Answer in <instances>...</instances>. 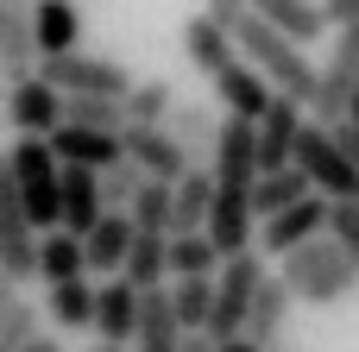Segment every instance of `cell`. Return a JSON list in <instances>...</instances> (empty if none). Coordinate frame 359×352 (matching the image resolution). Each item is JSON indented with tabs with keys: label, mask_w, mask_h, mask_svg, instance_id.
<instances>
[{
	"label": "cell",
	"mask_w": 359,
	"mask_h": 352,
	"mask_svg": "<svg viewBox=\"0 0 359 352\" xmlns=\"http://www.w3.org/2000/svg\"><path fill=\"white\" fill-rule=\"evenodd\" d=\"M309 195H316V183H309L297 164H290V170H265V176L252 183V214H259V227H265V220H278L284 208H297V202H309Z\"/></svg>",
	"instance_id": "obj_24"
},
{
	"label": "cell",
	"mask_w": 359,
	"mask_h": 352,
	"mask_svg": "<svg viewBox=\"0 0 359 352\" xmlns=\"http://www.w3.org/2000/svg\"><path fill=\"white\" fill-rule=\"evenodd\" d=\"M101 352H120V346H101Z\"/></svg>",
	"instance_id": "obj_45"
},
{
	"label": "cell",
	"mask_w": 359,
	"mask_h": 352,
	"mask_svg": "<svg viewBox=\"0 0 359 352\" xmlns=\"http://www.w3.org/2000/svg\"><path fill=\"white\" fill-rule=\"evenodd\" d=\"M303 126H309V107L278 94V101H271V113L252 126V132H259V176H265V170H290V164H297V139H303Z\"/></svg>",
	"instance_id": "obj_12"
},
{
	"label": "cell",
	"mask_w": 359,
	"mask_h": 352,
	"mask_svg": "<svg viewBox=\"0 0 359 352\" xmlns=\"http://www.w3.org/2000/svg\"><path fill=\"white\" fill-rule=\"evenodd\" d=\"M328 132H334V145H341V151L359 164V120H341V126H328Z\"/></svg>",
	"instance_id": "obj_38"
},
{
	"label": "cell",
	"mask_w": 359,
	"mask_h": 352,
	"mask_svg": "<svg viewBox=\"0 0 359 352\" xmlns=\"http://www.w3.org/2000/svg\"><path fill=\"white\" fill-rule=\"evenodd\" d=\"M32 31H38V57H69V50H82V6L32 0Z\"/></svg>",
	"instance_id": "obj_18"
},
{
	"label": "cell",
	"mask_w": 359,
	"mask_h": 352,
	"mask_svg": "<svg viewBox=\"0 0 359 352\" xmlns=\"http://www.w3.org/2000/svg\"><path fill=\"white\" fill-rule=\"evenodd\" d=\"M183 57L215 82L227 63H240V44H233V31H221L208 13H189V19H183Z\"/></svg>",
	"instance_id": "obj_16"
},
{
	"label": "cell",
	"mask_w": 359,
	"mask_h": 352,
	"mask_svg": "<svg viewBox=\"0 0 359 352\" xmlns=\"http://www.w3.org/2000/svg\"><path fill=\"white\" fill-rule=\"evenodd\" d=\"M347 120H359V94H353V113H347Z\"/></svg>",
	"instance_id": "obj_44"
},
{
	"label": "cell",
	"mask_w": 359,
	"mask_h": 352,
	"mask_svg": "<svg viewBox=\"0 0 359 352\" xmlns=\"http://www.w3.org/2000/svg\"><path fill=\"white\" fill-rule=\"evenodd\" d=\"M252 13L271 25V31H284L290 44H316L322 31H328V13H322V0H252Z\"/></svg>",
	"instance_id": "obj_19"
},
{
	"label": "cell",
	"mask_w": 359,
	"mask_h": 352,
	"mask_svg": "<svg viewBox=\"0 0 359 352\" xmlns=\"http://www.w3.org/2000/svg\"><path fill=\"white\" fill-rule=\"evenodd\" d=\"M208 214H215V170L196 164L183 183H177V233H208ZM170 233V239H177Z\"/></svg>",
	"instance_id": "obj_27"
},
{
	"label": "cell",
	"mask_w": 359,
	"mask_h": 352,
	"mask_svg": "<svg viewBox=\"0 0 359 352\" xmlns=\"http://www.w3.org/2000/svg\"><path fill=\"white\" fill-rule=\"evenodd\" d=\"M215 101H221V113L227 120H246V126H259L265 113H271V101H278V88L240 57V63H227L221 76H215Z\"/></svg>",
	"instance_id": "obj_11"
},
{
	"label": "cell",
	"mask_w": 359,
	"mask_h": 352,
	"mask_svg": "<svg viewBox=\"0 0 359 352\" xmlns=\"http://www.w3.org/2000/svg\"><path fill=\"white\" fill-rule=\"evenodd\" d=\"M183 321H177V302L170 290H145V315H139V340L133 352H183Z\"/></svg>",
	"instance_id": "obj_21"
},
{
	"label": "cell",
	"mask_w": 359,
	"mask_h": 352,
	"mask_svg": "<svg viewBox=\"0 0 359 352\" xmlns=\"http://www.w3.org/2000/svg\"><path fill=\"white\" fill-rule=\"evenodd\" d=\"M221 352H265V346H252V340H227Z\"/></svg>",
	"instance_id": "obj_42"
},
{
	"label": "cell",
	"mask_w": 359,
	"mask_h": 352,
	"mask_svg": "<svg viewBox=\"0 0 359 352\" xmlns=\"http://www.w3.org/2000/svg\"><path fill=\"white\" fill-rule=\"evenodd\" d=\"M32 340H44V328H38V302L19 296V302L0 315V346H6V352H25Z\"/></svg>",
	"instance_id": "obj_33"
},
{
	"label": "cell",
	"mask_w": 359,
	"mask_h": 352,
	"mask_svg": "<svg viewBox=\"0 0 359 352\" xmlns=\"http://www.w3.org/2000/svg\"><path fill=\"white\" fill-rule=\"evenodd\" d=\"M0 352H6V346H0Z\"/></svg>",
	"instance_id": "obj_47"
},
{
	"label": "cell",
	"mask_w": 359,
	"mask_h": 352,
	"mask_svg": "<svg viewBox=\"0 0 359 352\" xmlns=\"http://www.w3.org/2000/svg\"><path fill=\"white\" fill-rule=\"evenodd\" d=\"M38 277H44V290H57V283H76V277H88V252H82V239L76 233H44L38 239Z\"/></svg>",
	"instance_id": "obj_25"
},
{
	"label": "cell",
	"mask_w": 359,
	"mask_h": 352,
	"mask_svg": "<svg viewBox=\"0 0 359 352\" xmlns=\"http://www.w3.org/2000/svg\"><path fill=\"white\" fill-rule=\"evenodd\" d=\"M297 170L316 183V195H328V202H359V164L334 145V132L328 126H303V139H297Z\"/></svg>",
	"instance_id": "obj_6"
},
{
	"label": "cell",
	"mask_w": 359,
	"mask_h": 352,
	"mask_svg": "<svg viewBox=\"0 0 359 352\" xmlns=\"http://www.w3.org/2000/svg\"><path fill=\"white\" fill-rule=\"evenodd\" d=\"M278 352H290V346H278Z\"/></svg>",
	"instance_id": "obj_46"
},
{
	"label": "cell",
	"mask_w": 359,
	"mask_h": 352,
	"mask_svg": "<svg viewBox=\"0 0 359 352\" xmlns=\"http://www.w3.org/2000/svg\"><path fill=\"white\" fill-rule=\"evenodd\" d=\"M95 309H101V283H88V277L57 283V290L44 296V315H50L57 334H82V328H95Z\"/></svg>",
	"instance_id": "obj_23"
},
{
	"label": "cell",
	"mask_w": 359,
	"mask_h": 352,
	"mask_svg": "<svg viewBox=\"0 0 359 352\" xmlns=\"http://www.w3.org/2000/svg\"><path fill=\"white\" fill-rule=\"evenodd\" d=\"M328 220H334V202L328 195H309V202H297V208H284L278 220L259 227V252L265 258H290V252L328 239Z\"/></svg>",
	"instance_id": "obj_9"
},
{
	"label": "cell",
	"mask_w": 359,
	"mask_h": 352,
	"mask_svg": "<svg viewBox=\"0 0 359 352\" xmlns=\"http://www.w3.org/2000/svg\"><path fill=\"white\" fill-rule=\"evenodd\" d=\"M290 309H297V296H290V283L284 277H265V290H259V302H252V321H246V340L265 352L284 346V328H290Z\"/></svg>",
	"instance_id": "obj_20"
},
{
	"label": "cell",
	"mask_w": 359,
	"mask_h": 352,
	"mask_svg": "<svg viewBox=\"0 0 359 352\" xmlns=\"http://www.w3.org/2000/svg\"><path fill=\"white\" fill-rule=\"evenodd\" d=\"M133 227L139 233H177V183H139V195H133Z\"/></svg>",
	"instance_id": "obj_28"
},
{
	"label": "cell",
	"mask_w": 359,
	"mask_h": 352,
	"mask_svg": "<svg viewBox=\"0 0 359 352\" xmlns=\"http://www.w3.org/2000/svg\"><path fill=\"white\" fill-rule=\"evenodd\" d=\"M265 277H271V271H265V252H259V246L221 265V277H215V315H208V340H215V346L246 340V321H252V302H259Z\"/></svg>",
	"instance_id": "obj_4"
},
{
	"label": "cell",
	"mask_w": 359,
	"mask_h": 352,
	"mask_svg": "<svg viewBox=\"0 0 359 352\" xmlns=\"http://www.w3.org/2000/svg\"><path fill=\"white\" fill-rule=\"evenodd\" d=\"M0 31H6V0H0Z\"/></svg>",
	"instance_id": "obj_43"
},
{
	"label": "cell",
	"mask_w": 359,
	"mask_h": 352,
	"mask_svg": "<svg viewBox=\"0 0 359 352\" xmlns=\"http://www.w3.org/2000/svg\"><path fill=\"white\" fill-rule=\"evenodd\" d=\"M139 164L126 157V164H114V170H101V202H107V214H126L133 208V195H139Z\"/></svg>",
	"instance_id": "obj_34"
},
{
	"label": "cell",
	"mask_w": 359,
	"mask_h": 352,
	"mask_svg": "<svg viewBox=\"0 0 359 352\" xmlns=\"http://www.w3.org/2000/svg\"><path fill=\"white\" fill-rule=\"evenodd\" d=\"M126 157H133L139 176H151V183H183V176L196 170L170 126H126Z\"/></svg>",
	"instance_id": "obj_10"
},
{
	"label": "cell",
	"mask_w": 359,
	"mask_h": 352,
	"mask_svg": "<svg viewBox=\"0 0 359 352\" xmlns=\"http://www.w3.org/2000/svg\"><path fill=\"white\" fill-rule=\"evenodd\" d=\"M170 132H177V145L189 151V164H215V145H221V113H215V107H202V101H177Z\"/></svg>",
	"instance_id": "obj_22"
},
{
	"label": "cell",
	"mask_w": 359,
	"mask_h": 352,
	"mask_svg": "<svg viewBox=\"0 0 359 352\" xmlns=\"http://www.w3.org/2000/svg\"><path fill=\"white\" fill-rule=\"evenodd\" d=\"M50 151L63 157V164H76V170H114V164H126V132H95V126H57L50 132Z\"/></svg>",
	"instance_id": "obj_14"
},
{
	"label": "cell",
	"mask_w": 359,
	"mask_h": 352,
	"mask_svg": "<svg viewBox=\"0 0 359 352\" xmlns=\"http://www.w3.org/2000/svg\"><path fill=\"white\" fill-rule=\"evenodd\" d=\"M139 315H145V296H139L126 277H107V283H101V309H95L101 346H133V340H139Z\"/></svg>",
	"instance_id": "obj_15"
},
{
	"label": "cell",
	"mask_w": 359,
	"mask_h": 352,
	"mask_svg": "<svg viewBox=\"0 0 359 352\" xmlns=\"http://www.w3.org/2000/svg\"><path fill=\"white\" fill-rule=\"evenodd\" d=\"M69 126H95V132H126V101H101V94H69L63 101Z\"/></svg>",
	"instance_id": "obj_32"
},
{
	"label": "cell",
	"mask_w": 359,
	"mask_h": 352,
	"mask_svg": "<svg viewBox=\"0 0 359 352\" xmlns=\"http://www.w3.org/2000/svg\"><path fill=\"white\" fill-rule=\"evenodd\" d=\"M221 246L208 239V233H177L170 239V283L177 277H221Z\"/></svg>",
	"instance_id": "obj_30"
},
{
	"label": "cell",
	"mask_w": 359,
	"mask_h": 352,
	"mask_svg": "<svg viewBox=\"0 0 359 352\" xmlns=\"http://www.w3.org/2000/svg\"><path fill=\"white\" fill-rule=\"evenodd\" d=\"M278 277H284V283H290V296H297V302H309V309H334V302H347V296L359 290L353 258H347L334 239H316V246L290 252Z\"/></svg>",
	"instance_id": "obj_3"
},
{
	"label": "cell",
	"mask_w": 359,
	"mask_h": 352,
	"mask_svg": "<svg viewBox=\"0 0 359 352\" xmlns=\"http://www.w3.org/2000/svg\"><path fill=\"white\" fill-rule=\"evenodd\" d=\"M353 94H359V25H341L334 31V50L322 63V88L309 101V120L316 126H341L353 113Z\"/></svg>",
	"instance_id": "obj_7"
},
{
	"label": "cell",
	"mask_w": 359,
	"mask_h": 352,
	"mask_svg": "<svg viewBox=\"0 0 359 352\" xmlns=\"http://www.w3.org/2000/svg\"><path fill=\"white\" fill-rule=\"evenodd\" d=\"M6 120H13L19 139H50V132L63 126V94H57L44 76H25V82H13Z\"/></svg>",
	"instance_id": "obj_13"
},
{
	"label": "cell",
	"mask_w": 359,
	"mask_h": 352,
	"mask_svg": "<svg viewBox=\"0 0 359 352\" xmlns=\"http://www.w3.org/2000/svg\"><path fill=\"white\" fill-rule=\"evenodd\" d=\"M170 113H177V88H170L164 76L133 82V94H126V126H170Z\"/></svg>",
	"instance_id": "obj_29"
},
{
	"label": "cell",
	"mask_w": 359,
	"mask_h": 352,
	"mask_svg": "<svg viewBox=\"0 0 359 352\" xmlns=\"http://www.w3.org/2000/svg\"><path fill=\"white\" fill-rule=\"evenodd\" d=\"M133 239H139L133 214H107V220H101V227L82 239V252H88V277H126Z\"/></svg>",
	"instance_id": "obj_17"
},
{
	"label": "cell",
	"mask_w": 359,
	"mask_h": 352,
	"mask_svg": "<svg viewBox=\"0 0 359 352\" xmlns=\"http://www.w3.org/2000/svg\"><path fill=\"white\" fill-rule=\"evenodd\" d=\"M183 352H221V346H215L208 334H189V340H183Z\"/></svg>",
	"instance_id": "obj_40"
},
{
	"label": "cell",
	"mask_w": 359,
	"mask_h": 352,
	"mask_svg": "<svg viewBox=\"0 0 359 352\" xmlns=\"http://www.w3.org/2000/svg\"><path fill=\"white\" fill-rule=\"evenodd\" d=\"M322 13H328L334 31H341V25H359V0H322Z\"/></svg>",
	"instance_id": "obj_37"
},
{
	"label": "cell",
	"mask_w": 359,
	"mask_h": 352,
	"mask_svg": "<svg viewBox=\"0 0 359 352\" xmlns=\"http://www.w3.org/2000/svg\"><path fill=\"white\" fill-rule=\"evenodd\" d=\"M202 13H208L221 31H240V25L252 19V0H202Z\"/></svg>",
	"instance_id": "obj_36"
},
{
	"label": "cell",
	"mask_w": 359,
	"mask_h": 352,
	"mask_svg": "<svg viewBox=\"0 0 359 352\" xmlns=\"http://www.w3.org/2000/svg\"><path fill=\"white\" fill-rule=\"evenodd\" d=\"M6 164H13V183H19V202L32 214L38 239L57 233L63 227V157L50 151V139H13Z\"/></svg>",
	"instance_id": "obj_2"
},
{
	"label": "cell",
	"mask_w": 359,
	"mask_h": 352,
	"mask_svg": "<svg viewBox=\"0 0 359 352\" xmlns=\"http://www.w3.org/2000/svg\"><path fill=\"white\" fill-rule=\"evenodd\" d=\"M0 271L6 277H38V227L19 202V183H13V164L0 151Z\"/></svg>",
	"instance_id": "obj_8"
},
{
	"label": "cell",
	"mask_w": 359,
	"mask_h": 352,
	"mask_svg": "<svg viewBox=\"0 0 359 352\" xmlns=\"http://www.w3.org/2000/svg\"><path fill=\"white\" fill-rule=\"evenodd\" d=\"M170 302H177L183 334H208V315H215V277H177V283H170Z\"/></svg>",
	"instance_id": "obj_31"
},
{
	"label": "cell",
	"mask_w": 359,
	"mask_h": 352,
	"mask_svg": "<svg viewBox=\"0 0 359 352\" xmlns=\"http://www.w3.org/2000/svg\"><path fill=\"white\" fill-rule=\"evenodd\" d=\"M6 101H13V76L0 69V113H6Z\"/></svg>",
	"instance_id": "obj_41"
},
{
	"label": "cell",
	"mask_w": 359,
	"mask_h": 352,
	"mask_svg": "<svg viewBox=\"0 0 359 352\" xmlns=\"http://www.w3.org/2000/svg\"><path fill=\"white\" fill-rule=\"evenodd\" d=\"M328 239L353 258V271H359V202H334V220H328Z\"/></svg>",
	"instance_id": "obj_35"
},
{
	"label": "cell",
	"mask_w": 359,
	"mask_h": 352,
	"mask_svg": "<svg viewBox=\"0 0 359 352\" xmlns=\"http://www.w3.org/2000/svg\"><path fill=\"white\" fill-rule=\"evenodd\" d=\"M126 283H133L139 296H145V290H170V233H139V239H133Z\"/></svg>",
	"instance_id": "obj_26"
},
{
	"label": "cell",
	"mask_w": 359,
	"mask_h": 352,
	"mask_svg": "<svg viewBox=\"0 0 359 352\" xmlns=\"http://www.w3.org/2000/svg\"><path fill=\"white\" fill-rule=\"evenodd\" d=\"M13 302H19V277H6V271H0V315H6Z\"/></svg>",
	"instance_id": "obj_39"
},
{
	"label": "cell",
	"mask_w": 359,
	"mask_h": 352,
	"mask_svg": "<svg viewBox=\"0 0 359 352\" xmlns=\"http://www.w3.org/2000/svg\"><path fill=\"white\" fill-rule=\"evenodd\" d=\"M38 76L69 101V94H101V101H126L133 94V69L120 57H95V50H69V57H44Z\"/></svg>",
	"instance_id": "obj_5"
},
{
	"label": "cell",
	"mask_w": 359,
	"mask_h": 352,
	"mask_svg": "<svg viewBox=\"0 0 359 352\" xmlns=\"http://www.w3.org/2000/svg\"><path fill=\"white\" fill-rule=\"evenodd\" d=\"M233 44H240V57H246V63H252V69H259L284 101H303V107L316 101V88H322V63H309V50L290 44L284 31H271L259 13L233 31Z\"/></svg>",
	"instance_id": "obj_1"
}]
</instances>
